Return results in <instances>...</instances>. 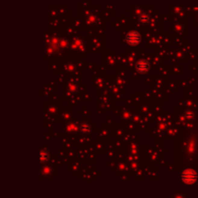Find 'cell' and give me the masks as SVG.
<instances>
[{"mask_svg":"<svg viewBox=\"0 0 198 198\" xmlns=\"http://www.w3.org/2000/svg\"><path fill=\"white\" fill-rule=\"evenodd\" d=\"M60 46H62V48H64V49L67 48V46H68V42L66 41L65 39H62V40L60 41Z\"/></svg>","mask_w":198,"mask_h":198,"instance_id":"obj_6","label":"cell"},{"mask_svg":"<svg viewBox=\"0 0 198 198\" xmlns=\"http://www.w3.org/2000/svg\"><path fill=\"white\" fill-rule=\"evenodd\" d=\"M127 43L130 46H135V45H138L141 41V36L138 32L136 31H131L130 32L128 35H127Z\"/></svg>","mask_w":198,"mask_h":198,"instance_id":"obj_1","label":"cell"},{"mask_svg":"<svg viewBox=\"0 0 198 198\" xmlns=\"http://www.w3.org/2000/svg\"><path fill=\"white\" fill-rule=\"evenodd\" d=\"M48 159H49L48 152H46V151H42V152H41V157H40L41 162H45L48 161Z\"/></svg>","mask_w":198,"mask_h":198,"instance_id":"obj_5","label":"cell"},{"mask_svg":"<svg viewBox=\"0 0 198 198\" xmlns=\"http://www.w3.org/2000/svg\"><path fill=\"white\" fill-rule=\"evenodd\" d=\"M136 69L140 73H146L149 71V63L145 60H139L138 62H136Z\"/></svg>","mask_w":198,"mask_h":198,"instance_id":"obj_3","label":"cell"},{"mask_svg":"<svg viewBox=\"0 0 198 198\" xmlns=\"http://www.w3.org/2000/svg\"><path fill=\"white\" fill-rule=\"evenodd\" d=\"M182 178L186 184H193L196 181V173L192 170H186L183 173Z\"/></svg>","mask_w":198,"mask_h":198,"instance_id":"obj_2","label":"cell"},{"mask_svg":"<svg viewBox=\"0 0 198 198\" xmlns=\"http://www.w3.org/2000/svg\"><path fill=\"white\" fill-rule=\"evenodd\" d=\"M149 20H150V17L147 14L143 13V14H141V15H139V20L142 23H148Z\"/></svg>","mask_w":198,"mask_h":198,"instance_id":"obj_4","label":"cell"}]
</instances>
